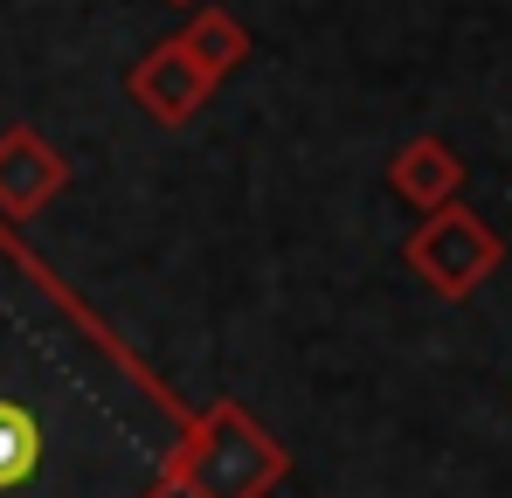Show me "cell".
Listing matches in <instances>:
<instances>
[{
  "label": "cell",
  "instance_id": "cell-1",
  "mask_svg": "<svg viewBox=\"0 0 512 498\" xmlns=\"http://www.w3.org/2000/svg\"><path fill=\"white\" fill-rule=\"evenodd\" d=\"M284 471H291V457L243 409L194 415V429L180 436V450H173V464H167V478L187 498H263Z\"/></svg>",
  "mask_w": 512,
  "mask_h": 498
},
{
  "label": "cell",
  "instance_id": "cell-2",
  "mask_svg": "<svg viewBox=\"0 0 512 498\" xmlns=\"http://www.w3.org/2000/svg\"><path fill=\"white\" fill-rule=\"evenodd\" d=\"M409 270L423 277L436 298H471L478 284H492V270L506 263V243H499V229L485 222V215H471V208H429L423 229L409 236Z\"/></svg>",
  "mask_w": 512,
  "mask_h": 498
},
{
  "label": "cell",
  "instance_id": "cell-3",
  "mask_svg": "<svg viewBox=\"0 0 512 498\" xmlns=\"http://www.w3.org/2000/svg\"><path fill=\"white\" fill-rule=\"evenodd\" d=\"M63 187H70V160H63L35 125H7V132H0V215H7V222L42 215Z\"/></svg>",
  "mask_w": 512,
  "mask_h": 498
},
{
  "label": "cell",
  "instance_id": "cell-4",
  "mask_svg": "<svg viewBox=\"0 0 512 498\" xmlns=\"http://www.w3.org/2000/svg\"><path fill=\"white\" fill-rule=\"evenodd\" d=\"M125 90H132V104L153 118V125H187L201 104H208V90H215V77L180 49V35L173 42H160V49H146L139 63H132V77H125Z\"/></svg>",
  "mask_w": 512,
  "mask_h": 498
},
{
  "label": "cell",
  "instance_id": "cell-5",
  "mask_svg": "<svg viewBox=\"0 0 512 498\" xmlns=\"http://www.w3.org/2000/svg\"><path fill=\"white\" fill-rule=\"evenodd\" d=\"M388 187L409 201V208H450L457 194H464V160L450 153V139H436V132H423V139H409L395 160H388Z\"/></svg>",
  "mask_w": 512,
  "mask_h": 498
},
{
  "label": "cell",
  "instance_id": "cell-6",
  "mask_svg": "<svg viewBox=\"0 0 512 498\" xmlns=\"http://www.w3.org/2000/svg\"><path fill=\"white\" fill-rule=\"evenodd\" d=\"M180 49H187V56H194L215 83H222L229 70H243V63H250V28H243L229 7H201V14L180 28Z\"/></svg>",
  "mask_w": 512,
  "mask_h": 498
},
{
  "label": "cell",
  "instance_id": "cell-7",
  "mask_svg": "<svg viewBox=\"0 0 512 498\" xmlns=\"http://www.w3.org/2000/svg\"><path fill=\"white\" fill-rule=\"evenodd\" d=\"M42 464V422L21 402H0V492H21Z\"/></svg>",
  "mask_w": 512,
  "mask_h": 498
},
{
  "label": "cell",
  "instance_id": "cell-8",
  "mask_svg": "<svg viewBox=\"0 0 512 498\" xmlns=\"http://www.w3.org/2000/svg\"><path fill=\"white\" fill-rule=\"evenodd\" d=\"M173 7H187V0H173Z\"/></svg>",
  "mask_w": 512,
  "mask_h": 498
}]
</instances>
